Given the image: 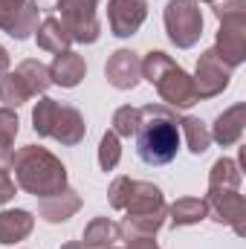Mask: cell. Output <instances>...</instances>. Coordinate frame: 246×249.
Returning a JSON list of instances; mask_svg holds the SVG:
<instances>
[{"label":"cell","mask_w":246,"mask_h":249,"mask_svg":"<svg viewBox=\"0 0 246 249\" xmlns=\"http://www.w3.org/2000/svg\"><path fill=\"white\" fill-rule=\"evenodd\" d=\"M180 151V130L168 116L145 122L136 133V157L145 165H168Z\"/></svg>","instance_id":"6da1fadb"}]
</instances>
